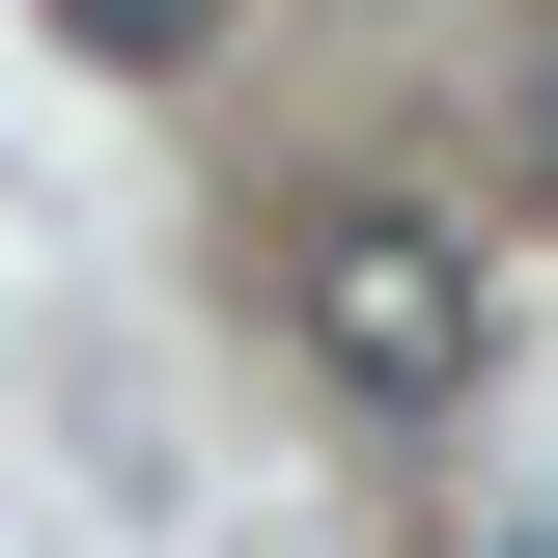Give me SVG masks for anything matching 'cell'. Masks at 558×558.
<instances>
[{
    "mask_svg": "<svg viewBox=\"0 0 558 558\" xmlns=\"http://www.w3.org/2000/svg\"><path fill=\"white\" fill-rule=\"evenodd\" d=\"M279 336L336 363V391H475V223H418V196H336L307 252H279Z\"/></svg>",
    "mask_w": 558,
    "mask_h": 558,
    "instance_id": "cell-1",
    "label": "cell"
},
{
    "mask_svg": "<svg viewBox=\"0 0 558 558\" xmlns=\"http://www.w3.org/2000/svg\"><path fill=\"white\" fill-rule=\"evenodd\" d=\"M531 168H558V84H531Z\"/></svg>",
    "mask_w": 558,
    "mask_h": 558,
    "instance_id": "cell-2",
    "label": "cell"
}]
</instances>
